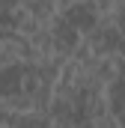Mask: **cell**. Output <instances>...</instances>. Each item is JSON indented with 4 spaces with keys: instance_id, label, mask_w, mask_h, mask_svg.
Returning a JSON list of instances; mask_svg holds the SVG:
<instances>
[{
    "instance_id": "30bf717a",
    "label": "cell",
    "mask_w": 125,
    "mask_h": 128,
    "mask_svg": "<svg viewBox=\"0 0 125 128\" xmlns=\"http://www.w3.org/2000/svg\"><path fill=\"white\" fill-rule=\"evenodd\" d=\"M54 128H72V125H54Z\"/></svg>"
},
{
    "instance_id": "ba28073f",
    "label": "cell",
    "mask_w": 125,
    "mask_h": 128,
    "mask_svg": "<svg viewBox=\"0 0 125 128\" xmlns=\"http://www.w3.org/2000/svg\"><path fill=\"white\" fill-rule=\"evenodd\" d=\"M116 66H119V78H125V60L122 57H116Z\"/></svg>"
},
{
    "instance_id": "277c9868",
    "label": "cell",
    "mask_w": 125,
    "mask_h": 128,
    "mask_svg": "<svg viewBox=\"0 0 125 128\" xmlns=\"http://www.w3.org/2000/svg\"><path fill=\"white\" fill-rule=\"evenodd\" d=\"M107 101H110V113H122L125 110V78H116L107 84Z\"/></svg>"
},
{
    "instance_id": "52a82bcc",
    "label": "cell",
    "mask_w": 125,
    "mask_h": 128,
    "mask_svg": "<svg viewBox=\"0 0 125 128\" xmlns=\"http://www.w3.org/2000/svg\"><path fill=\"white\" fill-rule=\"evenodd\" d=\"M18 125V113L6 104V98H0V128H15Z\"/></svg>"
},
{
    "instance_id": "7a4b0ae2",
    "label": "cell",
    "mask_w": 125,
    "mask_h": 128,
    "mask_svg": "<svg viewBox=\"0 0 125 128\" xmlns=\"http://www.w3.org/2000/svg\"><path fill=\"white\" fill-rule=\"evenodd\" d=\"M51 36H54V54L62 60H72V54L78 51V45L84 42V33L74 30L62 15H57L51 21Z\"/></svg>"
},
{
    "instance_id": "9c48e42d",
    "label": "cell",
    "mask_w": 125,
    "mask_h": 128,
    "mask_svg": "<svg viewBox=\"0 0 125 128\" xmlns=\"http://www.w3.org/2000/svg\"><path fill=\"white\" fill-rule=\"evenodd\" d=\"M116 57H122V60H125V33H122V42H119V54H116Z\"/></svg>"
},
{
    "instance_id": "8992f818",
    "label": "cell",
    "mask_w": 125,
    "mask_h": 128,
    "mask_svg": "<svg viewBox=\"0 0 125 128\" xmlns=\"http://www.w3.org/2000/svg\"><path fill=\"white\" fill-rule=\"evenodd\" d=\"M6 104H9V107L18 113V116H21V113H30V110H33V98L27 96V92H15V96H9V98H6Z\"/></svg>"
},
{
    "instance_id": "3957f363",
    "label": "cell",
    "mask_w": 125,
    "mask_h": 128,
    "mask_svg": "<svg viewBox=\"0 0 125 128\" xmlns=\"http://www.w3.org/2000/svg\"><path fill=\"white\" fill-rule=\"evenodd\" d=\"M60 15L74 27V30H80L84 36H86L90 30H95L98 21H101V15L95 12V3H92V0H72L68 6L60 9Z\"/></svg>"
},
{
    "instance_id": "6da1fadb",
    "label": "cell",
    "mask_w": 125,
    "mask_h": 128,
    "mask_svg": "<svg viewBox=\"0 0 125 128\" xmlns=\"http://www.w3.org/2000/svg\"><path fill=\"white\" fill-rule=\"evenodd\" d=\"M84 39H86V45L92 48L98 57H116L119 54V42H122V30L116 27L113 18H101L98 27L90 30Z\"/></svg>"
},
{
    "instance_id": "5b68a950",
    "label": "cell",
    "mask_w": 125,
    "mask_h": 128,
    "mask_svg": "<svg viewBox=\"0 0 125 128\" xmlns=\"http://www.w3.org/2000/svg\"><path fill=\"white\" fill-rule=\"evenodd\" d=\"M15 128H54V119H51L48 113L30 110V113H21V116H18V125Z\"/></svg>"
}]
</instances>
